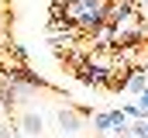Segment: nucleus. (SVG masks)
Here are the masks:
<instances>
[{
	"instance_id": "f257e3e1",
	"label": "nucleus",
	"mask_w": 148,
	"mask_h": 138,
	"mask_svg": "<svg viewBox=\"0 0 148 138\" xmlns=\"http://www.w3.org/2000/svg\"><path fill=\"white\" fill-rule=\"evenodd\" d=\"M55 124H59L62 138H76L83 131L86 117H83V110H76V107H59V110H55Z\"/></svg>"
},
{
	"instance_id": "f03ea898",
	"label": "nucleus",
	"mask_w": 148,
	"mask_h": 138,
	"mask_svg": "<svg viewBox=\"0 0 148 138\" xmlns=\"http://www.w3.org/2000/svg\"><path fill=\"white\" fill-rule=\"evenodd\" d=\"M45 131V114L41 110H24L21 114V135L24 138H41Z\"/></svg>"
},
{
	"instance_id": "7ed1b4c3",
	"label": "nucleus",
	"mask_w": 148,
	"mask_h": 138,
	"mask_svg": "<svg viewBox=\"0 0 148 138\" xmlns=\"http://www.w3.org/2000/svg\"><path fill=\"white\" fill-rule=\"evenodd\" d=\"M145 72H148V66H145V69H134V76H131V79H124L121 86H124V90H131V93H141V90H145Z\"/></svg>"
},
{
	"instance_id": "20e7f679",
	"label": "nucleus",
	"mask_w": 148,
	"mask_h": 138,
	"mask_svg": "<svg viewBox=\"0 0 148 138\" xmlns=\"http://www.w3.org/2000/svg\"><path fill=\"white\" fill-rule=\"evenodd\" d=\"M0 138H14V128H10L7 121H0Z\"/></svg>"
}]
</instances>
